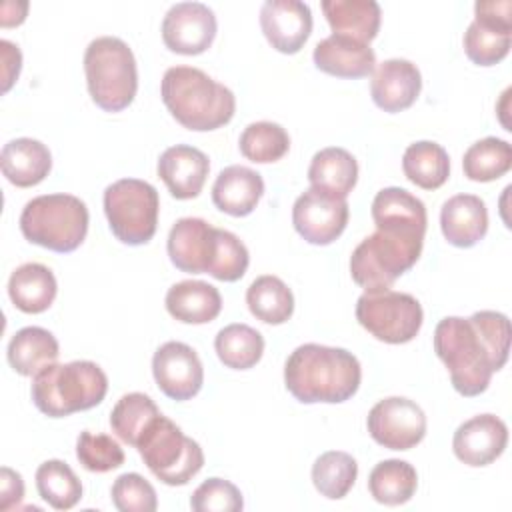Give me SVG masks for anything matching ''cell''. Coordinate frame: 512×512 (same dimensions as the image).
<instances>
[{"mask_svg": "<svg viewBox=\"0 0 512 512\" xmlns=\"http://www.w3.org/2000/svg\"><path fill=\"white\" fill-rule=\"evenodd\" d=\"M58 284L52 270L38 262L18 266L8 280V296L24 314H40L48 310L56 298Z\"/></svg>", "mask_w": 512, "mask_h": 512, "instance_id": "f1b7e54d", "label": "cell"}, {"mask_svg": "<svg viewBox=\"0 0 512 512\" xmlns=\"http://www.w3.org/2000/svg\"><path fill=\"white\" fill-rule=\"evenodd\" d=\"M88 208L72 194H44L28 200L20 214L22 236L52 252H74L88 234Z\"/></svg>", "mask_w": 512, "mask_h": 512, "instance_id": "8992f818", "label": "cell"}, {"mask_svg": "<svg viewBox=\"0 0 512 512\" xmlns=\"http://www.w3.org/2000/svg\"><path fill=\"white\" fill-rule=\"evenodd\" d=\"M366 426L376 444L388 450H410L426 436V414L414 400L390 396L372 406Z\"/></svg>", "mask_w": 512, "mask_h": 512, "instance_id": "7c38bea8", "label": "cell"}, {"mask_svg": "<svg viewBox=\"0 0 512 512\" xmlns=\"http://www.w3.org/2000/svg\"><path fill=\"white\" fill-rule=\"evenodd\" d=\"M216 246V228L202 218H180L170 228L166 250L170 262L190 274H208Z\"/></svg>", "mask_w": 512, "mask_h": 512, "instance_id": "ac0fdd59", "label": "cell"}, {"mask_svg": "<svg viewBox=\"0 0 512 512\" xmlns=\"http://www.w3.org/2000/svg\"><path fill=\"white\" fill-rule=\"evenodd\" d=\"M440 228L456 248L476 246L488 232V210L476 194H456L442 204Z\"/></svg>", "mask_w": 512, "mask_h": 512, "instance_id": "603a6c76", "label": "cell"}, {"mask_svg": "<svg viewBox=\"0 0 512 512\" xmlns=\"http://www.w3.org/2000/svg\"><path fill=\"white\" fill-rule=\"evenodd\" d=\"M264 194L262 176L240 164L226 166L214 180L212 202L214 206L230 216L242 218L248 216Z\"/></svg>", "mask_w": 512, "mask_h": 512, "instance_id": "cb8c5ba5", "label": "cell"}, {"mask_svg": "<svg viewBox=\"0 0 512 512\" xmlns=\"http://www.w3.org/2000/svg\"><path fill=\"white\" fill-rule=\"evenodd\" d=\"M160 198L156 188L138 178H122L104 190V214L112 234L128 246L152 240L158 226Z\"/></svg>", "mask_w": 512, "mask_h": 512, "instance_id": "9c48e42d", "label": "cell"}, {"mask_svg": "<svg viewBox=\"0 0 512 512\" xmlns=\"http://www.w3.org/2000/svg\"><path fill=\"white\" fill-rule=\"evenodd\" d=\"M190 508L196 512H238L244 508V498L230 480L208 478L192 492Z\"/></svg>", "mask_w": 512, "mask_h": 512, "instance_id": "7bdbcfd3", "label": "cell"}, {"mask_svg": "<svg viewBox=\"0 0 512 512\" xmlns=\"http://www.w3.org/2000/svg\"><path fill=\"white\" fill-rule=\"evenodd\" d=\"M110 496L120 512H154L158 508L154 486L136 472L120 474L112 484Z\"/></svg>", "mask_w": 512, "mask_h": 512, "instance_id": "b9f144b4", "label": "cell"}, {"mask_svg": "<svg viewBox=\"0 0 512 512\" xmlns=\"http://www.w3.org/2000/svg\"><path fill=\"white\" fill-rule=\"evenodd\" d=\"M422 244V236L376 230L366 236L350 256L352 280L364 288V292L388 290L418 262Z\"/></svg>", "mask_w": 512, "mask_h": 512, "instance_id": "52a82bcc", "label": "cell"}, {"mask_svg": "<svg viewBox=\"0 0 512 512\" xmlns=\"http://www.w3.org/2000/svg\"><path fill=\"white\" fill-rule=\"evenodd\" d=\"M356 320L380 342L406 344L420 332L424 312L412 294L388 288L364 292L356 302Z\"/></svg>", "mask_w": 512, "mask_h": 512, "instance_id": "30bf717a", "label": "cell"}, {"mask_svg": "<svg viewBox=\"0 0 512 512\" xmlns=\"http://www.w3.org/2000/svg\"><path fill=\"white\" fill-rule=\"evenodd\" d=\"M362 380L358 358L336 346L302 344L284 364L286 390L302 404H340L350 400Z\"/></svg>", "mask_w": 512, "mask_h": 512, "instance_id": "7a4b0ae2", "label": "cell"}, {"mask_svg": "<svg viewBox=\"0 0 512 512\" xmlns=\"http://www.w3.org/2000/svg\"><path fill=\"white\" fill-rule=\"evenodd\" d=\"M356 476V460L342 450H328L320 454L312 464V484L322 496L330 500L344 498L352 490Z\"/></svg>", "mask_w": 512, "mask_h": 512, "instance_id": "8d00e7d4", "label": "cell"}, {"mask_svg": "<svg viewBox=\"0 0 512 512\" xmlns=\"http://www.w3.org/2000/svg\"><path fill=\"white\" fill-rule=\"evenodd\" d=\"M512 168V146L496 136L474 142L462 158V170L468 180L492 182Z\"/></svg>", "mask_w": 512, "mask_h": 512, "instance_id": "e575fe53", "label": "cell"}, {"mask_svg": "<svg viewBox=\"0 0 512 512\" xmlns=\"http://www.w3.org/2000/svg\"><path fill=\"white\" fill-rule=\"evenodd\" d=\"M320 6L332 34L370 44L380 30L382 10L374 0H322Z\"/></svg>", "mask_w": 512, "mask_h": 512, "instance_id": "4316f807", "label": "cell"}, {"mask_svg": "<svg viewBox=\"0 0 512 512\" xmlns=\"http://www.w3.org/2000/svg\"><path fill=\"white\" fill-rule=\"evenodd\" d=\"M474 16L464 32V52L478 66H494L510 52L512 2L478 0Z\"/></svg>", "mask_w": 512, "mask_h": 512, "instance_id": "8fae6325", "label": "cell"}, {"mask_svg": "<svg viewBox=\"0 0 512 512\" xmlns=\"http://www.w3.org/2000/svg\"><path fill=\"white\" fill-rule=\"evenodd\" d=\"M106 392L108 378L104 370L90 360L54 362L34 376L30 388L34 406L50 418L90 410L104 400Z\"/></svg>", "mask_w": 512, "mask_h": 512, "instance_id": "277c9868", "label": "cell"}, {"mask_svg": "<svg viewBox=\"0 0 512 512\" xmlns=\"http://www.w3.org/2000/svg\"><path fill=\"white\" fill-rule=\"evenodd\" d=\"M36 490L54 510H70L82 498V482L62 460H46L36 470Z\"/></svg>", "mask_w": 512, "mask_h": 512, "instance_id": "d590c367", "label": "cell"}, {"mask_svg": "<svg viewBox=\"0 0 512 512\" xmlns=\"http://www.w3.org/2000/svg\"><path fill=\"white\" fill-rule=\"evenodd\" d=\"M84 74L92 102L104 112H122L132 104L138 90V68L124 40L94 38L84 52Z\"/></svg>", "mask_w": 512, "mask_h": 512, "instance_id": "5b68a950", "label": "cell"}, {"mask_svg": "<svg viewBox=\"0 0 512 512\" xmlns=\"http://www.w3.org/2000/svg\"><path fill=\"white\" fill-rule=\"evenodd\" d=\"M60 346L52 332L40 326L18 330L8 342V364L20 376H36L58 360Z\"/></svg>", "mask_w": 512, "mask_h": 512, "instance_id": "f546056e", "label": "cell"}, {"mask_svg": "<svg viewBox=\"0 0 512 512\" xmlns=\"http://www.w3.org/2000/svg\"><path fill=\"white\" fill-rule=\"evenodd\" d=\"M160 96L172 118L194 132H210L228 124L236 110L234 92L194 66L168 68Z\"/></svg>", "mask_w": 512, "mask_h": 512, "instance_id": "3957f363", "label": "cell"}, {"mask_svg": "<svg viewBox=\"0 0 512 512\" xmlns=\"http://www.w3.org/2000/svg\"><path fill=\"white\" fill-rule=\"evenodd\" d=\"M308 182L310 188L346 200L358 182V162L340 146L322 148L310 160Z\"/></svg>", "mask_w": 512, "mask_h": 512, "instance_id": "83f0119b", "label": "cell"}, {"mask_svg": "<svg viewBox=\"0 0 512 512\" xmlns=\"http://www.w3.org/2000/svg\"><path fill=\"white\" fill-rule=\"evenodd\" d=\"M26 12H28V2H4L2 4V12H0V24L4 28L8 26H18L26 20Z\"/></svg>", "mask_w": 512, "mask_h": 512, "instance_id": "bcb514c9", "label": "cell"}, {"mask_svg": "<svg viewBox=\"0 0 512 512\" xmlns=\"http://www.w3.org/2000/svg\"><path fill=\"white\" fill-rule=\"evenodd\" d=\"M210 172L208 156L188 144L166 148L158 158V176L176 200L196 198Z\"/></svg>", "mask_w": 512, "mask_h": 512, "instance_id": "ffe728a7", "label": "cell"}, {"mask_svg": "<svg viewBox=\"0 0 512 512\" xmlns=\"http://www.w3.org/2000/svg\"><path fill=\"white\" fill-rule=\"evenodd\" d=\"M434 352L450 372L454 390L466 398L482 394L510 352V320L496 310L470 318L446 316L434 328Z\"/></svg>", "mask_w": 512, "mask_h": 512, "instance_id": "6da1fadb", "label": "cell"}, {"mask_svg": "<svg viewBox=\"0 0 512 512\" xmlns=\"http://www.w3.org/2000/svg\"><path fill=\"white\" fill-rule=\"evenodd\" d=\"M24 498V482L18 472L4 466L0 470V510L18 506Z\"/></svg>", "mask_w": 512, "mask_h": 512, "instance_id": "ee69618b", "label": "cell"}, {"mask_svg": "<svg viewBox=\"0 0 512 512\" xmlns=\"http://www.w3.org/2000/svg\"><path fill=\"white\" fill-rule=\"evenodd\" d=\"M0 166L10 184L18 188H30L48 176L52 168V154L40 140L14 138L2 148Z\"/></svg>", "mask_w": 512, "mask_h": 512, "instance_id": "d4e9b609", "label": "cell"}, {"mask_svg": "<svg viewBox=\"0 0 512 512\" xmlns=\"http://www.w3.org/2000/svg\"><path fill=\"white\" fill-rule=\"evenodd\" d=\"M260 28L274 50L296 54L312 32V10L300 0H266L260 8Z\"/></svg>", "mask_w": 512, "mask_h": 512, "instance_id": "e0dca14e", "label": "cell"}, {"mask_svg": "<svg viewBox=\"0 0 512 512\" xmlns=\"http://www.w3.org/2000/svg\"><path fill=\"white\" fill-rule=\"evenodd\" d=\"M372 220L376 230L396 232V234H426L428 214L420 198L404 188L388 186L382 188L372 200Z\"/></svg>", "mask_w": 512, "mask_h": 512, "instance_id": "44dd1931", "label": "cell"}, {"mask_svg": "<svg viewBox=\"0 0 512 512\" xmlns=\"http://www.w3.org/2000/svg\"><path fill=\"white\" fill-rule=\"evenodd\" d=\"M168 314L182 324H208L222 310V296L216 286L202 280H182L166 292Z\"/></svg>", "mask_w": 512, "mask_h": 512, "instance_id": "484cf974", "label": "cell"}, {"mask_svg": "<svg viewBox=\"0 0 512 512\" xmlns=\"http://www.w3.org/2000/svg\"><path fill=\"white\" fill-rule=\"evenodd\" d=\"M152 374L164 396L184 402L194 398L204 384V368L192 346L170 340L152 358Z\"/></svg>", "mask_w": 512, "mask_h": 512, "instance_id": "9a60e30c", "label": "cell"}, {"mask_svg": "<svg viewBox=\"0 0 512 512\" xmlns=\"http://www.w3.org/2000/svg\"><path fill=\"white\" fill-rule=\"evenodd\" d=\"M136 450L148 470L168 486L188 484L204 466L200 444L162 414L142 432Z\"/></svg>", "mask_w": 512, "mask_h": 512, "instance_id": "ba28073f", "label": "cell"}, {"mask_svg": "<svg viewBox=\"0 0 512 512\" xmlns=\"http://www.w3.org/2000/svg\"><path fill=\"white\" fill-rule=\"evenodd\" d=\"M76 458L88 472H110L124 464L122 446L108 434L84 430L76 440Z\"/></svg>", "mask_w": 512, "mask_h": 512, "instance_id": "ab89813d", "label": "cell"}, {"mask_svg": "<svg viewBox=\"0 0 512 512\" xmlns=\"http://www.w3.org/2000/svg\"><path fill=\"white\" fill-rule=\"evenodd\" d=\"M350 216L348 202L332 194L308 188L292 206V224L296 232L314 246L332 244L346 228Z\"/></svg>", "mask_w": 512, "mask_h": 512, "instance_id": "4fadbf2b", "label": "cell"}, {"mask_svg": "<svg viewBox=\"0 0 512 512\" xmlns=\"http://www.w3.org/2000/svg\"><path fill=\"white\" fill-rule=\"evenodd\" d=\"M248 262H250V254L244 242L236 234L216 228L214 258L208 274L222 282H236L246 274Z\"/></svg>", "mask_w": 512, "mask_h": 512, "instance_id": "60d3db41", "label": "cell"}, {"mask_svg": "<svg viewBox=\"0 0 512 512\" xmlns=\"http://www.w3.org/2000/svg\"><path fill=\"white\" fill-rule=\"evenodd\" d=\"M402 170L412 184L424 190H436L450 176V158L438 142L418 140L404 150Z\"/></svg>", "mask_w": 512, "mask_h": 512, "instance_id": "1f68e13d", "label": "cell"}, {"mask_svg": "<svg viewBox=\"0 0 512 512\" xmlns=\"http://www.w3.org/2000/svg\"><path fill=\"white\" fill-rule=\"evenodd\" d=\"M508 444V428L494 414H478L464 420L452 438L454 456L466 466L480 468L502 456Z\"/></svg>", "mask_w": 512, "mask_h": 512, "instance_id": "2e32d148", "label": "cell"}, {"mask_svg": "<svg viewBox=\"0 0 512 512\" xmlns=\"http://www.w3.org/2000/svg\"><path fill=\"white\" fill-rule=\"evenodd\" d=\"M218 22L202 2H178L168 8L162 20V40L168 50L196 56L210 48L216 38Z\"/></svg>", "mask_w": 512, "mask_h": 512, "instance_id": "5bb4252c", "label": "cell"}, {"mask_svg": "<svg viewBox=\"0 0 512 512\" xmlns=\"http://www.w3.org/2000/svg\"><path fill=\"white\" fill-rule=\"evenodd\" d=\"M214 350L226 368L248 370L260 362L264 338L248 324H228L216 334Z\"/></svg>", "mask_w": 512, "mask_h": 512, "instance_id": "836d02e7", "label": "cell"}, {"mask_svg": "<svg viewBox=\"0 0 512 512\" xmlns=\"http://www.w3.org/2000/svg\"><path fill=\"white\" fill-rule=\"evenodd\" d=\"M158 414L160 410L148 394L130 392L114 404L110 412V428L122 442L136 448L142 432Z\"/></svg>", "mask_w": 512, "mask_h": 512, "instance_id": "74e56055", "label": "cell"}, {"mask_svg": "<svg viewBox=\"0 0 512 512\" xmlns=\"http://www.w3.org/2000/svg\"><path fill=\"white\" fill-rule=\"evenodd\" d=\"M422 90V76L416 64L404 58L380 62L370 80V96L374 104L390 114L410 108Z\"/></svg>", "mask_w": 512, "mask_h": 512, "instance_id": "d6986e66", "label": "cell"}, {"mask_svg": "<svg viewBox=\"0 0 512 512\" xmlns=\"http://www.w3.org/2000/svg\"><path fill=\"white\" fill-rule=\"evenodd\" d=\"M246 304L252 316L264 324H284L294 312V296L284 280L272 274L258 276L246 290Z\"/></svg>", "mask_w": 512, "mask_h": 512, "instance_id": "d6a6232c", "label": "cell"}, {"mask_svg": "<svg viewBox=\"0 0 512 512\" xmlns=\"http://www.w3.org/2000/svg\"><path fill=\"white\" fill-rule=\"evenodd\" d=\"M418 488L416 468L398 458L378 462L368 476L370 496L386 506L406 504Z\"/></svg>", "mask_w": 512, "mask_h": 512, "instance_id": "4dcf8cb0", "label": "cell"}, {"mask_svg": "<svg viewBox=\"0 0 512 512\" xmlns=\"http://www.w3.org/2000/svg\"><path fill=\"white\" fill-rule=\"evenodd\" d=\"M0 54H2V92H8L20 76L22 54H20V48L10 40H0Z\"/></svg>", "mask_w": 512, "mask_h": 512, "instance_id": "f6af8a7d", "label": "cell"}, {"mask_svg": "<svg viewBox=\"0 0 512 512\" xmlns=\"http://www.w3.org/2000/svg\"><path fill=\"white\" fill-rule=\"evenodd\" d=\"M314 66L338 78H364L376 68V54L368 44L330 34L314 46Z\"/></svg>", "mask_w": 512, "mask_h": 512, "instance_id": "7402d4cb", "label": "cell"}, {"mask_svg": "<svg viewBox=\"0 0 512 512\" xmlns=\"http://www.w3.org/2000/svg\"><path fill=\"white\" fill-rule=\"evenodd\" d=\"M240 152L246 160L256 164L278 162L290 150L288 132L270 120H260L248 124L238 140Z\"/></svg>", "mask_w": 512, "mask_h": 512, "instance_id": "f35d334b", "label": "cell"}]
</instances>
